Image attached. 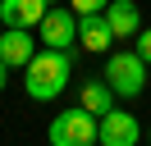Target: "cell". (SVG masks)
Returning <instances> with one entry per match:
<instances>
[{
  "mask_svg": "<svg viewBox=\"0 0 151 146\" xmlns=\"http://www.w3.org/2000/svg\"><path fill=\"white\" fill-rule=\"evenodd\" d=\"M28 78H23V87H28L32 100H55L60 91L69 87V73H73V50H60V46H46V50H37L28 59Z\"/></svg>",
  "mask_w": 151,
  "mask_h": 146,
  "instance_id": "obj_1",
  "label": "cell"
},
{
  "mask_svg": "<svg viewBox=\"0 0 151 146\" xmlns=\"http://www.w3.org/2000/svg\"><path fill=\"white\" fill-rule=\"evenodd\" d=\"M105 82L119 91L124 100H137L147 91V59L137 50H114L105 55Z\"/></svg>",
  "mask_w": 151,
  "mask_h": 146,
  "instance_id": "obj_2",
  "label": "cell"
},
{
  "mask_svg": "<svg viewBox=\"0 0 151 146\" xmlns=\"http://www.w3.org/2000/svg\"><path fill=\"white\" fill-rule=\"evenodd\" d=\"M92 142H101V123L87 105L50 119V146H92Z\"/></svg>",
  "mask_w": 151,
  "mask_h": 146,
  "instance_id": "obj_3",
  "label": "cell"
},
{
  "mask_svg": "<svg viewBox=\"0 0 151 146\" xmlns=\"http://www.w3.org/2000/svg\"><path fill=\"white\" fill-rule=\"evenodd\" d=\"M41 41L46 46H60V50H69V46L78 41V9L73 5H50L46 18H41Z\"/></svg>",
  "mask_w": 151,
  "mask_h": 146,
  "instance_id": "obj_4",
  "label": "cell"
},
{
  "mask_svg": "<svg viewBox=\"0 0 151 146\" xmlns=\"http://www.w3.org/2000/svg\"><path fill=\"white\" fill-rule=\"evenodd\" d=\"M133 142H142V123L133 114H124L119 105L105 110L101 114V146H133Z\"/></svg>",
  "mask_w": 151,
  "mask_h": 146,
  "instance_id": "obj_5",
  "label": "cell"
},
{
  "mask_svg": "<svg viewBox=\"0 0 151 146\" xmlns=\"http://www.w3.org/2000/svg\"><path fill=\"white\" fill-rule=\"evenodd\" d=\"M110 41H114V27H110V18H105V9L101 14H78V46H83V50L105 55Z\"/></svg>",
  "mask_w": 151,
  "mask_h": 146,
  "instance_id": "obj_6",
  "label": "cell"
},
{
  "mask_svg": "<svg viewBox=\"0 0 151 146\" xmlns=\"http://www.w3.org/2000/svg\"><path fill=\"white\" fill-rule=\"evenodd\" d=\"M32 55H37L32 27H5V32H0V59L9 64V69H28Z\"/></svg>",
  "mask_w": 151,
  "mask_h": 146,
  "instance_id": "obj_7",
  "label": "cell"
},
{
  "mask_svg": "<svg viewBox=\"0 0 151 146\" xmlns=\"http://www.w3.org/2000/svg\"><path fill=\"white\" fill-rule=\"evenodd\" d=\"M105 18L114 27V41H133L142 32V5H133V0H110L105 5Z\"/></svg>",
  "mask_w": 151,
  "mask_h": 146,
  "instance_id": "obj_8",
  "label": "cell"
},
{
  "mask_svg": "<svg viewBox=\"0 0 151 146\" xmlns=\"http://www.w3.org/2000/svg\"><path fill=\"white\" fill-rule=\"evenodd\" d=\"M46 0H0V23L5 27H37L46 18Z\"/></svg>",
  "mask_w": 151,
  "mask_h": 146,
  "instance_id": "obj_9",
  "label": "cell"
},
{
  "mask_svg": "<svg viewBox=\"0 0 151 146\" xmlns=\"http://www.w3.org/2000/svg\"><path fill=\"white\" fill-rule=\"evenodd\" d=\"M114 100H119V91H114L110 82H105V73H101V78L83 82V100H78V105H87V110H92L96 119H101L105 110H114Z\"/></svg>",
  "mask_w": 151,
  "mask_h": 146,
  "instance_id": "obj_10",
  "label": "cell"
},
{
  "mask_svg": "<svg viewBox=\"0 0 151 146\" xmlns=\"http://www.w3.org/2000/svg\"><path fill=\"white\" fill-rule=\"evenodd\" d=\"M133 41H137V46H133V50H137V55H142V59H147V64H151V27H142V32H137V36H133Z\"/></svg>",
  "mask_w": 151,
  "mask_h": 146,
  "instance_id": "obj_11",
  "label": "cell"
},
{
  "mask_svg": "<svg viewBox=\"0 0 151 146\" xmlns=\"http://www.w3.org/2000/svg\"><path fill=\"white\" fill-rule=\"evenodd\" d=\"M69 5H73L78 14H101V9L110 5V0H69Z\"/></svg>",
  "mask_w": 151,
  "mask_h": 146,
  "instance_id": "obj_12",
  "label": "cell"
},
{
  "mask_svg": "<svg viewBox=\"0 0 151 146\" xmlns=\"http://www.w3.org/2000/svg\"><path fill=\"white\" fill-rule=\"evenodd\" d=\"M9 73H14V69H9L5 59H0V91H5V82H9Z\"/></svg>",
  "mask_w": 151,
  "mask_h": 146,
  "instance_id": "obj_13",
  "label": "cell"
},
{
  "mask_svg": "<svg viewBox=\"0 0 151 146\" xmlns=\"http://www.w3.org/2000/svg\"><path fill=\"white\" fill-rule=\"evenodd\" d=\"M147 142H151V123H147Z\"/></svg>",
  "mask_w": 151,
  "mask_h": 146,
  "instance_id": "obj_14",
  "label": "cell"
},
{
  "mask_svg": "<svg viewBox=\"0 0 151 146\" xmlns=\"http://www.w3.org/2000/svg\"><path fill=\"white\" fill-rule=\"evenodd\" d=\"M46 5H60V0H46Z\"/></svg>",
  "mask_w": 151,
  "mask_h": 146,
  "instance_id": "obj_15",
  "label": "cell"
},
{
  "mask_svg": "<svg viewBox=\"0 0 151 146\" xmlns=\"http://www.w3.org/2000/svg\"><path fill=\"white\" fill-rule=\"evenodd\" d=\"M0 32H5V23H0Z\"/></svg>",
  "mask_w": 151,
  "mask_h": 146,
  "instance_id": "obj_16",
  "label": "cell"
}]
</instances>
